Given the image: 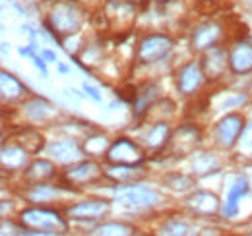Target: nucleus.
I'll list each match as a JSON object with an SVG mask.
<instances>
[{"mask_svg":"<svg viewBox=\"0 0 252 236\" xmlns=\"http://www.w3.org/2000/svg\"><path fill=\"white\" fill-rule=\"evenodd\" d=\"M22 223L39 233H53V235H61L68 231V223L57 211H49V209H28L22 213Z\"/></svg>","mask_w":252,"mask_h":236,"instance_id":"obj_1","label":"nucleus"},{"mask_svg":"<svg viewBox=\"0 0 252 236\" xmlns=\"http://www.w3.org/2000/svg\"><path fill=\"white\" fill-rule=\"evenodd\" d=\"M117 202L125 207H152L159 202V194L152 188H144V186H119L117 192Z\"/></svg>","mask_w":252,"mask_h":236,"instance_id":"obj_2","label":"nucleus"},{"mask_svg":"<svg viewBox=\"0 0 252 236\" xmlns=\"http://www.w3.org/2000/svg\"><path fill=\"white\" fill-rule=\"evenodd\" d=\"M173 49V41L165 35H150L138 47V59L144 64H152L163 60Z\"/></svg>","mask_w":252,"mask_h":236,"instance_id":"obj_3","label":"nucleus"},{"mask_svg":"<svg viewBox=\"0 0 252 236\" xmlns=\"http://www.w3.org/2000/svg\"><path fill=\"white\" fill-rule=\"evenodd\" d=\"M107 161L113 165H140L144 161V151L130 140H119L107 151Z\"/></svg>","mask_w":252,"mask_h":236,"instance_id":"obj_4","label":"nucleus"},{"mask_svg":"<svg viewBox=\"0 0 252 236\" xmlns=\"http://www.w3.org/2000/svg\"><path fill=\"white\" fill-rule=\"evenodd\" d=\"M51 24L57 33L66 35V33H74L80 28L82 18H80V12L72 4H59L55 12L51 14Z\"/></svg>","mask_w":252,"mask_h":236,"instance_id":"obj_5","label":"nucleus"},{"mask_svg":"<svg viewBox=\"0 0 252 236\" xmlns=\"http://www.w3.org/2000/svg\"><path fill=\"white\" fill-rule=\"evenodd\" d=\"M243 130H245V122L241 115H227L218 124V142L223 148H233L239 142Z\"/></svg>","mask_w":252,"mask_h":236,"instance_id":"obj_6","label":"nucleus"},{"mask_svg":"<svg viewBox=\"0 0 252 236\" xmlns=\"http://www.w3.org/2000/svg\"><path fill=\"white\" fill-rule=\"evenodd\" d=\"M198 142H200V132L194 126H183L171 138L169 148H171L173 155H187L198 146Z\"/></svg>","mask_w":252,"mask_h":236,"instance_id":"obj_7","label":"nucleus"},{"mask_svg":"<svg viewBox=\"0 0 252 236\" xmlns=\"http://www.w3.org/2000/svg\"><path fill=\"white\" fill-rule=\"evenodd\" d=\"M204 82V70L200 64L196 62H190L187 66L181 68L179 76H177V84H179V89L185 93V95H190L194 93L196 89L202 86Z\"/></svg>","mask_w":252,"mask_h":236,"instance_id":"obj_8","label":"nucleus"},{"mask_svg":"<svg viewBox=\"0 0 252 236\" xmlns=\"http://www.w3.org/2000/svg\"><path fill=\"white\" fill-rule=\"evenodd\" d=\"M109 211V202L103 200H92V202H82L78 206L68 209V217L70 219H78V221H86V219H97L103 217Z\"/></svg>","mask_w":252,"mask_h":236,"instance_id":"obj_9","label":"nucleus"},{"mask_svg":"<svg viewBox=\"0 0 252 236\" xmlns=\"http://www.w3.org/2000/svg\"><path fill=\"white\" fill-rule=\"evenodd\" d=\"M103 175V171L99 169V165L94 161H82L78 165H74L72 169L66 171V178L74 184H86V182H95L97 178Z\"/></svg>","mask_w":252,"mask_h":236,"instance_id":"obj_10","label":"nucleus"},{"mask_svg":"<svg viewBox=\"0 0 252 236\" xmlns=\"http://www.w3.org/2000/svg\"><path fill=\"white\" fill-rule=\"evenodd\" d=\"M225 68H227V55H225V51L220 49V47H212L204 55V62H202L204 74L208 78L216 80V78H220L221 74L225 72Z\"/></svg>","mask_w":252,"mask_h":236,"instance_id":"obj_11","label":"nucleus"},{"mask_svg":"<svg viewBox=\"0 0 252 236\" xmlns=\"http://www.w3.org/2000/svg\"><path fill=\"white\" fill-rule=\"evenodd\" d=\"M187 206L196 215H214L220 209V200L210 192H196L187 200Z\"/></svg>","mask_w":252,"mask_h":236,"instance_id":"obj_12","label":"nucleus"},{"mask_svg":"<svg viewBox=\"0 0 252 236\" xmlns=\"http://www.w3.org/2000/svg\"><path fill=\"white\" fill-rule=\"evenodd\" d=\"M229 66L237 74H247L252 70V45L249 43H239L231 51Z\"/></svg>","mask_w":252,"mask_h":236,"instance_id":"obj_13","label":"nucleus"},{"mask_svg":"<svg viewBox=\"0 0 252 236\" xmlns=\"http://www.w3.org/2000/svg\"><path fill=\"white\" fill-rule=\"evenodd\" d=\"M221 31L216 24H206V26H200L198 30L194 31L192 35V47L198 49V51H204V49H212L214 43L220 39Z\"/></svg>","mask_w":252,"mask_h":236,"instance_id":"obj_14","label":"nucleus"},{"mask_svg":"<svg viewBox=\"0 0 252 236\" xmlns=\"http://www.w3.org/2000/svg\"><path fill=\"white\" fill-rule=\"evenodd\" d=\"M49 153H51L57 161H61V163L76 161V159L82 155V151H80L78 144H76L74 140H63V142L51 144V146H49Z\"/></svg>","mask_w":252,"mask_h":236,"instance_id":"obj_15","label":"nucleus"},{"mask_svg":"<svg viewBox=\"0 0 252 236\" xmlns=\"http://www.w3.org/2000/svg\"><path fill=\"white\" fill-rule=\"evenodd\" d=\"M247 192H249L247 180H245V178H237V182L231 186V190H229V194H227V204L223 207V213H225L227 217L237 215V211H239V200H241Z\"/></svg>","mask_w":252,"mask_h":236,"instance_id":"obj_16","label":"nucleus"},{"mask_svg":"<svg viewBox=\"0 0 252 236\" xmlns=\"http://www.w3.org/2000/svg\"><path fill=\"white\" fill-rule=\"evenodd\" d=\"M26 161H28V151L22 149L20 146L2 149V167L4 169H10V171L22 169V167H26Z\"/></svg>","mask_w":252,"mask_h":236,"instance_id":"obj_17","label":"nucleus"},{"mask_svg":"<svg viewBox=\"0 0 252 236\" xmlns=\"http://www.w3.org/2000/svg\"><path fill=\"white\" fill-rule=\"evenodd\" d=\"M53 177H55V167L49 161H35L26 171V178L33 184H41V182H45V180Z\"/></svg>","mask_w":252,"mask_h":236,"instance_id":"obj_18","label":"nucleus"},{"mask_svg":"<svg viewBox=\"0 0 252 236\" xmlns=\"http://www.w3.org/2000/svg\"><path fill=\"white\" fill-rule=\"evenodd\" d=\"M107 175L117 182H134V180H140L144 177V171L138 165H117Z\"/></svg>","mask_w":252,"mask_h":236,"instance_id":"obj_19","label":"nucleus"},{"mask_svg":"<svg viewBox=\"0 0 252 236\" xmlns=\"http://www.w3.org/2000/svg\"><path fill=\"white\" fill-rule=\"evenodd\" d=\"M0 88H2V99H10V101H16L24 95V86L8 72H2V80H0Z\"/></svg>","mask_w":252,"mask_h":236,"instance_id":"obj_20","label":"nucleus"},{"mask_svg":"<svg viewBox=\"0 0 252 236\" xmlns=\"http://www.w3.org/2000/svg\"><path fill=\"white\" fill-rule=\"evenodd\" d=\"M169 140V128L165 122H159V124H154L150 128V132L146 134V144L152 149H158L161 146H165V142Z\"/></svg>","mask_w":252,"mask_h":236,"instance_id":"obj_21","label":"nucleus"},{"mask_svg":"<svg viewBox=\"0 0 252 236\" xmlns=\"http://www.w3.org/2000/svg\"><path fill=\"white\" fill-rule=\"evenodd\" d=\"M18 146L28 153H39L43 149V138L33 130H26L18 136Z\"/></svg>","mask_w":252,"mask_h":236,"instance_id":"obj_22","label":"nucleus"},{"mask_svg":"<svg viewBox=\"0 0 252 236\" xmlns=\"http://www.w3.org/2000/svg\"><path fill=\"white\" fill-rule=\"evenodd\" d=\"M26 113H28V117L33 118V120H45V118H49L53 115V109H51V105H49L47 101H43V99H33V101H30V103L26 105Z\"/></svg>","mask_w":252,"mask_h":236,"instance_id":"obj_23","label":"nucleus"},{"mask_svg":"<svg viewBox=\"0 0 252 236\" xmlns=\"http://www.w3.org/2000/svg\"><path fill=\"white\" fill-rule=\"evenodd\" d=\"M132 227L123 225V223H107V225H101L94 236H132Z\"/></svg>","mask_w":252,"mask_h":236,"instance_id":"obj_24","label":"nucleus"},{"mask_svg":"<svg viewBox=\"0 0 252 236\" xmlns=\"http://www.w3.org/2000/svg\"><path fill=\"white\" fill-rule=\"evenodd\" d=\"M218 165H220L218 159L210 153L196 155V159H194V171H198V173H212L218 169Z\"/></svg>","mask_w":252,"mask_h":236,"instance_id":"obj_25","label":"nucleus"},{"mask_svg":"<svg viewBox=\"0 0 252 236\" xmlns=\"http://www.w3.org/2000/svg\"><path fill=\"white\" fill-rule=\"evenodd\" d=\"M187 233H189V227L181 221H169L161 229V236H187Z\"/></svg>","mask_w":252,"mask_h":236,"instance_id":"obj_26","label":"nucleus"},{"mask_svg":"<svg viewBox=\"0 0 252 236\" xmlns=\"http://www.w3.org/2000/svg\"><path fill=\"white\" fill-rule=\"evenodd\" d=\"M55 196H59V190H53L49 186H35L30 192V200L32 202H45V200H51Z\"/></svg>","mask_w":252,"mask_h":236,"instance_id":"obj_27","label":"nucleus"},{"mask_svg":"<svg viewBox=\"0 0 252 236\" xmlns=\"http://www.w3.org/2000/svg\"><path fill=\"white\" fill-rule=\"evenodd\" d=\"M105 148H107V140H105V138H92V140H88V144H86L88 155L103 153V149Z\"/></svg>","mask_w":252,"mask_h":236,"instance_id":"obj_28","label":"nucleus"},{"mask_svg":"<svg viewBox=\"0 0 252 236\" xmlns=\"http://www.w3.org/2000/svg\"><path fill=\"white\" fill-rule=\"evenodd\" d=\"M239 142H241L243 149H247V151H252V124L245 126V130H243V134H241Z\"/></svg>","mask_w":252,"mask_h":236,"instance_id":"obj_29","label":"nucleus"},{"mask_svg":"<svg viewBox=\"0 0 252 236\" xmlns=\"http://www.w3.org/2000/svg\"><path fill=\"white\" fill-rule=\"evenodd\" d=\"M190 184H192V180H190V178H187V177H177V184H175V182H171L169 186H171L173 190H187Z\"/></svg>","mask_w":252,"mask_h":236,"instance_id":"obj_30","label":"nucleus"},{"mask_svg":"<svg viewBox=\"0 0 252 236\" xmlns=\"http://www.w3.org/2000/svg\"><path fill=\"white\" fill-rule=\"evenodd\" d=\"M86 91L90 93V97H92V99H95V101H99V99H101V97H99V93H97L94 88H90L88 84H86Z\"/></svg>","mask_w":252,"mask_h":236,"instance_id":"obj_31","label":"nucleus"},{"mask_svg":"<svg viewBox=\"0 0 252 236\" xmlns=\"http://www.w3.org/2000/svg\"><path fill=\"white\" fill-rule=\"evenodd\" d=\"M22 236H57V235H53V233H39V231H35V233H24Z\"/></svg>","mask_w":252,"mask_h":236,"instance_id":"obj_32","label":"nucleus"},{"mask_svg":"<svg viewBox=\"0 0 252 236\" xmlns=\"http://www.w3.org/2000/svg\"><path fill=\"white\" fill-rule=\"evenodd\" d=\"M45 57L49 60H55V55H53V53H45Z\"/></svg>","mask_w":252,"mask_h":236,"instance_id":"obj_33","label":"nucleus"},{"mask_svg":"<svg viewBox=\"0 0 252 236\" xmlns=\"http://www.w3.org/2000/svg\"><path fill=\"white\" fill-rule=\"evenodd\" d=\"M249 236H252V235H249Z\"/></svg>","mask_w":252,"mask_h":236,"instance_id":"obj_34","label":"nucleus"}]
</instances>
